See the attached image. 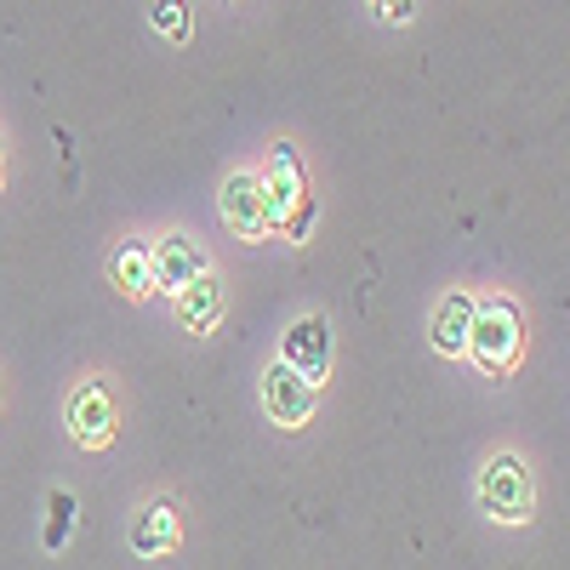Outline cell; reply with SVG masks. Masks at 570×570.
<instances>
[{
    "label": "cell",
    "instance_id": "11",
    "mask_svg": "<svg viewBox=\"0 0 570 570\" xmlns=\"http://www.w3.org/2000/svg\"><path fill=\"white\" fill-rule=\"evenodd\" d=\"M177 548V508L171 502H149L131 525V553L137 559H160Z\"/></svg>",
    "mask_w": 570,
    "mask_h": 570
},
{
    "label": "cell",
    "instance_id": "13",
    "mask_svg": "<svg viewBox=\"0 0 570 570\" xmlns=\"http://www.w3.org/2000/svg\"><path fill=\"white\" fill-rule=\"evenodd\" d=\"M149 23H155L171 46H188V35H195V12H188V0H155Z\"/></svg>",
    "mask_w": 570,
    "mask_h": 570
},
{
    "label": "cell",
    "instance_id": "7",
    "mask_svg": "<svg viewBox=\"0 0 570 570\" xmlns=\"http://www.w3.org/2000/svg\"><path fill=\"white\" fill-rule=\"evenodd\" d=\"M69 434L80 445H109L115 440V394L104 383H86L75 400H69Z\"/></svg>",
    "mask_w": 570,
    "mask_h": 570
},
{
    "label": "cell",
    "instance_id": "14",
    "mask_svg": "<svg viewBox=\"0 0 570 570\" xmlns=\"http://www.w3.org/2000/svg\"><path fill=\"white\" fill-rule=\"evenodd\" d=\"M69 531H75V497L69 491H52L46 497V548H63L69 542Z\"/></svg>",
    "mask_w": 570,
    "mask_h": 570
},
{
    "label": "cell",
    "instance_id": "4",
    "mask_svg": "<svg viewBox=\"0 0 570 570\" xmlns=\"http://www.w3.org/2000/svg\"><path fill=\"white\" fill-rule=\"evenodd\" d=\"M223 223L240 234V240H263V234H274V206H268L263 171H234L223 183Z\"/></svg>",
    "mask_w": 570,
    "mask_h": 570
},
{
    "label": "cell",
    "instance_id": "6",
    "mask_svg": "<svg viewBox=\"0 0 570 570\" xmlns=\"http://www.w3.org/2000/svg\"><path fill=\"white\" fill-rule=\"evenodd\" d=\"M279 360L292 365V371H303L308 383L320 389L325 371H331V320H325V314H303V320L279 337Z\"/></svg>",
    "mask_w": 570,
    "mask_h": 570
},
{
    "label": "cell",
    "instance_id": "3",
    "mask_svg": "<svg viewBox=\"0 0 570 570\" xmlns=\"http://www.w3.org/2000/svg\"><path fill=\"white\" fill-rule=\"evenodd\" d=\"M480 502L491 519H502V525H525L531 508H537V485L519 456H491L480 468Z\"/></svg>",
    "mask_w": 570,
    "mask_h": 570
},
{
    "label": "cell",
    "instance_id": "5",
    "mask_svg": "<svg viewBox=\"0 0 570 570\" xmlns=\"http://www.w3.org/2000/svg\"><path fill=\"white\" fill-rule=\"evenodd\" d=\"M263 411H268V422H279V428H303L308 416H314V383L303 371H292V365H268L263 371Z\"/></svg>",
    "mask_w": 570,
    "mask_h": 570
},
{
    "label": "cell",
    "instance_id": "16",
    "mask_svg": "<svg viewBox=\"0 0 570 570\" xmlns=\"http://www.w3.org/2000/svg\"><path fill=\"white\" fill-rule=\"evenodd\" d=\"M0 177H7V149H0Z\"/></svg>",
    "mask_w": 570,
    "mask_h": 570
},
{
    "label": "cell",
    "instance_id": "15",
    "mask_svg": "<svg viewBox=\"0 0 570 570\" xmlns=\"http://www.w3.org/2000/svg\"><path fill=\"white\" fill-rule=\"evenodd\" d=\"M371 12L383 23H411L416 18V0H371Z\"/></svg>",
    "mask_w": 570,
    "mask_h": 570
},
{
    "label": "cell",
    "instance_id": "1",
    "mask_svg": "<svg viewBox=\"0 0 570 570\" xmlns=\"http://www.w3.org/2000/svg\"><path fill=\"white\" fill-rule=\"evenodd\" d=\"M468 354L485 376H508L525 354V314L508 297H485L473 303V325H468Z\"/></svg>",
    "mask_w": 570,
    "mask_h": 570
},
{
    "label": "cell",
    "instance_id": "2",
    "mask_svg": "<svg viewBox=\"0 0 570 570\" xmlns=\"http://www.w3.org/2000/svg\"><path fill=\"white\" fill-rule=\"evenodd\" d=\"M268 206H274V228L285 234V240H308L314 228V195H308V177H303V160L292 142H279V149L268 155Z\"/></svg>",
    "mask_w": 570,
    "mask_h": 570
},
{
    "label": "cell",
    "instance_id": "12",
    "mask_svg": "<svg viewBox=\"0 0 570 570\" xmlns=\"http://www.w3.org/2000/svg\"><path fill=\"white\" fill-rule=\"evenodd\" d=\"M109 279L120 285L126 297H149V292H155V246H142V240L115 246V257H109Z\"/></svg>",
    "mask_w": 570,
    "mask_h": 570
},
{
    "label": "cell",
    "instance_id": "9",
    "mask_svg": "<svg viewBox=\"0 0 570 570\" xmlns=\"http://www.w3.org/2000/svg\"><path fill=\"white\" fill-rule=\"evenodd\" d=\"M177 320H183V331H195V337H206V331H217V320H223V279L206 268V274H195L177 292Z\"/></svg>",
    "mask_w": 570,
    "mask_h": 570
},
{
    "label": "cell",
    "instance_id": "10",
    "mask_svg": "<svg viewBox=\"0 0 570 570\" xmlns=\"http://www.w3.org/2000/svg\"><path fill=\"white\" fill-rule=\"evenodd\" d=\"M468 325H473V297L468 292H451L434 308V320H428V343H434V354H445V360L468 354Z\"/></svg>",
    "mask_w": 570,
    "mask_h": 570
},
{
    "label": "cell",
    "instance_id": "8",
    "mask_svg": "<svg viewBox=\"0 0 570 570\" xmlns=\"http://www.w3.org/2000/svg\"><path fill=\"white\" fill-rule=\"evenodd\" d=\"M212 263H206V252L195 246V240H188V234H166V240L155 246V292H183V285L188 279H195V274H206Z\"/></svg>",
    "mask_w": 570,
    "mask_h": 570
}]
</instances>
